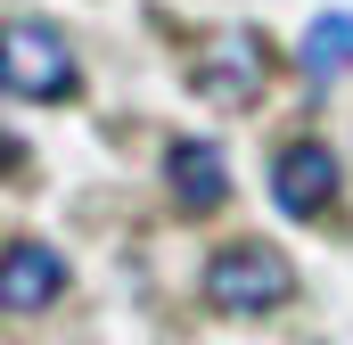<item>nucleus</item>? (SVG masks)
<instances>
[{"label":"nucleus","instance_id":"0eeeda50","mask_svg":"<svg viewBox=\"0 0 353 345\" xmlns=\"http://www.w3.org/2000/svg\"><path fill=\"white\" fill-rule=\"evenodd\" d=\"M345 66H353V17L329 8V17L304 25V75H312V83H337Z\"/></svg>","mask_w":353,"mask_h":345},{"label":"nucleus","instance_id":"20e7f679","mask_svg":"<svg viewBox=\"0 0 353 345\" xmlns=\"http://www.w3.org/2000/svg\"><path fill=\"white\" fill-rule=\"evenodd\" d=\"M271 197H279V214H296V222L329 214V206H337V157H329L321 140H288L279 165H271Z\"/></svg>","mask_w":353,"mask_h":345},{"label":"nucleus","instance_id":"6e6552de","mask_svg":"<svg viewBox=\"0 0 353 345\" xmlns=\"http://www.w3.org/2000/svg\"><path fill=\"white\" fill-rule=\"evenodd\" d=\"M17 165H25V148H17V140L0 132V172H17Z\"/></svg>","mask_w":353,"mask_h":345},{"label":"nucleus","instance_id":"7ed1b4c3","mask_svg":"<svg viewBox=\"0 0 353 345\" xmlns=\"http://www.w3.org/2000/svg\"><path fill=\"white\" fill-rule=\"evenodd\" d=\"M83 83V66H74V50H66V33H50V25H0V90L8 99H74Z\"/></svg>","mask_w":353,"mask_h":345},{"label":"nucleus","instance_id":"423d86ee","mask_svg":"<svg viewBox=\"0 0 353 345\" xmlns=\"http://www.w3.org/2000/svg\"><path fill=\"white\" fill-rule=\"evenodd\" d=\"M165 181H173V206H181V214H214V206L230 197V165H222L214 140H173Z\"/></svg>","mask_w":353,"mask_h":345},{"label":"nucleus","instance_id":"f257e3e1","mask_svg":"<svg viewBox=\"0 0 353 345\" xmlns=\"http://www.w3.org/2000/svg\"><path fill=\"white\" fill-rule=\"evenodd\" d=\"M296 296V263L279 255L271 239H230V247H214V263H205V304L214 313H279Z\"/></svg>","mask_w":353,"mask_h":345},{"label":"nucleus","instance_id":"f03ea898","mask_svg":"<svg viewBox=\"0 0 353 345\" xmlns=\"http://www.w3.org/2000/svg\"><path fill=\"white\" fill-rule=\"evenodd\" d=\"M189 83H197V99H214V107H255L263 83H271V41L255 33V25L205 33L197 58H189Z\"/></svg>","mask_w":353,"mask_h":345},{"label":"nucleus","instance_id":"39448f33","mask_svg":"<svg viewBox=\"0 0 353 345\" xmlns=\"http://www.w3.org/2000/svg\"><path fill=\"white\" fill-rule=\"evenodd\" d=\"M66 288V255L41 239L0 247V313H50V296Z\"/></svg>","mask_w":353,"mask_h":345}]
</instances>
